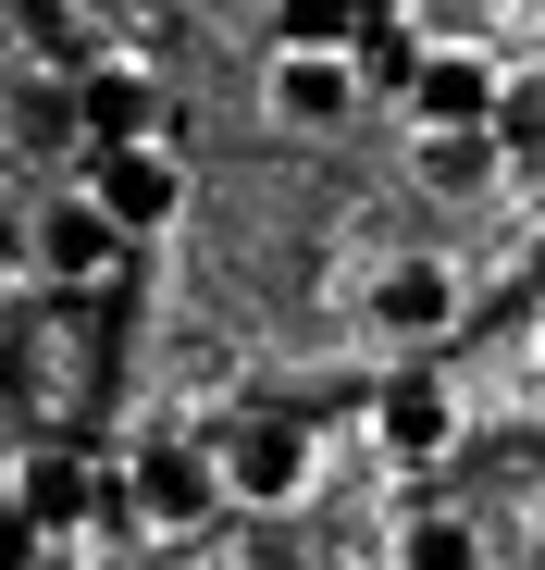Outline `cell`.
<instances>
[{
    "label": "cell",
    "mask_w": 545,
    "mask_h": 570,
    "mask_svg": "<svg viewBox=\"0 0 545 570\" xmlns=\"http://www.w3.org/2000/svg\"><path fill=\"white\" fill-rule=\"evenodd\" d=\"M211 471H224V497H236V509H298V497H310V471H323V446H310V422L260 410V422H236V434L211 446Z\"/></svg>",
    "instance_id": "7a4b0ae2"
},
{
    "label": "cell",
    "mask_w": 545,
    "mask_h": 570,
    "mask_svg": "<svg viewBox=\"0 0 545 570\" xmlns=\"http://www.w3.org/2000/svg\"><path fill=\"white\" fill-rule=\"evenodd\" d=\"M75 125H87V161L100 149H137L149 137V62H87V87H75Z\"/></svg>",
    "instance_id": "30bf717a"
},
{
    "label": "cell",
    "mask_w": 545,
    "mask_h": 570,
    "mask_svg": "<svg viewBox=\"0 0 545 570\" xmlns=\"http://www.w3.org/2000/svg\"><path fill=\"white\" fill-rule=\"evenodd\" d=\"M87 199L112 212V236H125V248H149V236H174V224H187V161H174L161 137L100 149V161H87Z\"/></svg>",
    "instance_id": "6da1fadb"
},
{
    "label": "cell",
    "mask_w": 545,
    "mask_h": 570,
    "mask_svg": "<svg viewBox=\"0 0 545 570\" xmlns=\"http://www.w3.org/2000/svg\"><path fill=\"white\" fill-rule=\"evenodd\" d=\"M272 50H359V0H272Z\"/></svg>",
    "instance_id": "7c38bea8"
},
{
    "label": "cell",
    "mask_w": 545,
    "mask_h": 570,
    "mask_svg": "<svg viewBox=\"0 0 545 570\" xmlns=\"http://www.w3.org/2000/svg\"><path fill=\"white\" fill-rule=\"evenodd\" d=\"M100 497H112V484H100V471H87L75 446H38V459L13 471V521H26L38 546H75L87 521H100Z\"/></svg>",
    "instance_id": "52a82bcc"
},
{
    "label": "cell",
    "mask_w": 545,
    "mask_h": 570,
    "mask_svg": "<svg viewBox=\"0 0 545 570\" xmlns=\"http://www.w3.org/2000/svg\"><path fill=\"white\" fill-rule=\"evenodd\" d=\"M459 261H446V248H409V261H385L373 273V335L385 347H434V335H459Z\"/></svg>",
    "instance_id": "5b68a950"
},
{
    "label": "cell",
    "mask_w": 545,
    "mask_h": 570,
    "mask_svg": "<svg viewBox=\"0 0 545 570\" xmlns=\"http://www.w3.org/2000/svg\"><path fill=\"white\" fill-rule=\"evenodd\" d=\"M373 446H385L397 471H434L446 446H459V397L422 385V372H409V385H385V397H373Z\"/></svg>",
    "instance_id": "9c48e42d"
},
{
    "label": "cell",
    "mask_w": 545,
    "mask_h": 570,
    "mask_svg": "<svg viewBox=\"0 0 545 570\" xmlns=\"http://www.w3.org/2000/svg\"><path fill=\"white\" fill-rule=\"evenodd\" d=\"M496 112H508V75H496L484 50L446 38V50L409 62V125H422V137H496Z\"/></svg>",
    "instance_id": "3957f363"
},
{
    "label": "cell",
    "mask_w": 545,
    "mask_h": 570,
    "mask_svg": "<svg viewBox=\"0 0 545 570\" xmlns=\"http://www.w3.org/2000/svg\"><path fill=\"white\" fill-rule=\"evenodd\" d=\"M521 285H533V298H545V236H533V248H521Z\"/></svg>",
    "instance_id": "4fadbf2b"
},
{
    "label": "cell",
    "mask_w": 545,
    "mask_h": 570,
    "mask_svg": "<svg viewBox=\"0 0 545 570\" xmlns=\"http://www.w3.org/2000/svg\"><path fill=\"white\" fill-rule=\"evenodd\" d=\"M38 273L50 285H112L125 273V236H112V212L87 199V186H50L38 199Z\"/></svg>",
    "instance_id": "8992f818"
},
{
    "label": "cell",
    "mask_w": 545,
    "mask_h": 570,
    "mask_svg": "<svg viewBox=\"0 0 545 570\" xmlns=\"http://www.w3.org/2000/svg\"><path fill=\"white\" fill-rule=\"evenodd\" d=\"M359 112V50H272V125L335 137Z\"/></svg>",
    "instance_id": "ba28073f"
},
{
    "label": "cell",
    "mask_w": 545,
    "mask_h": 570,
    "mask_svg": "<svg viewBox=\"0 0 545 570\" xmlns=\"http://www.w3.org/2000/svg\"><path fill=\"white\" fill-rule=\"evenodd\" d=\"M125 509H137V533H199V521L224 509V471H211V446H187V434L137 446V471H125Z\"/></svg>",
    "instance_id": "277c9868"
},
{
    "label": "cell",
    "mask_w": 545,
    "mask_h": 570,
    "mask_svg": "<svg viewBox=\"0 0 545 570\" xmlns=\"http://www.w3.org/2000/svg\"><path fill=\"white\" fill-rule=\"evenodd\" d=\"M397 570H484V533L459 509H422V521H397Z\"/></svg>",
    "instance_id": "8fae6325"
}]
</instances>
